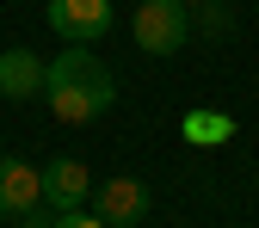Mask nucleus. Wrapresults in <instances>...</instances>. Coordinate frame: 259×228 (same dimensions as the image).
Returning a JSON list of instances; mask_svg holds the SVG:
<instances>
[{
	"instance_id": "nucleus-1",
	"label": "nucleus",
	"mask_w": 259,
	"mask_h": 228,
	"mask_svg": "<svg viewBox=\"0 0 259 228\" xmlns=\"http://www.w3.org/2000/svg\"><path fill=\"white\" fill-rule=\"evenodd\" d=\"M44 99L56 111V123H93V117H105L111 99H117V86L105 74V62L93 56L87 43H68L50 68H44Z\"/></svg>"
},
{
	"instance_id": "nucleus-2",
	"label": "nucleus",
	"mask_w": 259,
	"mask_h": 228,
	"mask_svg": "<svg viewBox=\"0 0 259 228\" xmlns=\"http://www.w3.org/2000/svg\"><path fill=\"white\" fill-rule=\"evenodd\" d=\"M130 37L142 56H179V43L191 37V7L179 0H142L130 13Z\"/></svg>"
},
{
	"instance_id": "nucleus-3",
	"label": "nucleus",
	"mask_w": 259,
	"mask_h": 228,
	"mask_svg": "<svg viewBox=\"0 0 259 228\" xmlns=\"http://www.w3.org/2000/svg\"><path fill=\"white\" fill-rule=\"evenodd\" d=\"M44 19H50V31L62 43H99L111 31V19H117V7L111 0H50Z\"/></svg>"
},
{
	"instance_id": "nucleus-4",
	"label": "nucleus",
	"mask_w": 259,
	"mask_h": 228,
	"mask_svg": "<svg viewBox=\"0 0 259 228\" xmlns=\"http://www.w3.org/2000/svg\"><path fill=\"white\" fill-rule=\"evenodd\" d=\"M93 216H99L105 228H136V222L148 216V185L130 179V173H117V179H105V185H93Z\"/></svg>"
},
{
	"instance_id": "nucleus-5",
	"label": "nucleus",
	"mask_w": 259,
	"mask_h": 228,
	"mask_svg": "<svg viewBox=\"0 0 259 228\" xmlns=\"http://www.w3.org/2000/svg\"><path fill=\"white\" fill-rule=\"evenodd\" d=\"M87 198H93V173H87V160L56 154L50 167H44V204H50V210H80Z\"/></svg>"
},
{
	"instance_id": "nucleus-6",
	"label": "nucleus",
	"mask_w": 259,
	"mask_h": 228,
	"mask_svg": "<svg viewBox=\"0 0 259 228\" xmlns=\"http://www.w3.org/2000/svg\"><path fill=\"white\" fill-rule=\"evenodd\" d=\"M37 204H44V173L31 167V160L7 154V160H0V210H7V216H31Z\"/></svg>"
},
{
	"instance_id": "nucleus-7",
	"label": "nucleus",
	"mask_w": 259,
	"mask_h": 228,
	"mask_svg": "<svg viewBox=\"0 0 259 228\" xmlns=\"http://www.w3.org/2000/svg\"><path fill=\"white\" fill-rule=\"evenodd\" d=\"M44 56L31 50H7L0 56V99H31V93H44Z\"/></svg>"
},
{
	"instance_id": "nucleus-8",
	"label": "nucleus",
	"mask_w": 259,
	"mask_h": 228,
	"mask_svg": "<svg viewBox=\"0 0 259 228\" xmlns=\"http://www.w3.org/2000/svg\"><path fill=\"white\" fill-rule=\"evenodd\" d=\"M185 136L198 142V148L229 142V136H235V117H222V111H191V117H185Z\"/></svg>"
},
{
	"instance_id": "nucleus-9",
	"label": "nucleus",
	"mask_w": 259,
	"mask_h": 228,
	"mask_svg": "<svg viewBox=\"0 0 259 228\" xmlns=\"http://www.w3.org/2000/svg\"><path fill=\"white\" fill-rule=\"evenodd\" d=\"M191 19H198L191 31H204V37H229V31H235V13L222 7V0H204V7H191Z\"/></svg>"
},
{
	"instance_id": "nucleus-10",
	"label": "nucleus",
	"mask_w": 259,
	"mask_h": 228,
	"mask_svg": "<svg viewBox=\"0 0 259 228\" xmlns=\"http://www.w3.org/2000/svg\"><path fill=\"white\" fill-rule=\"evenodd\" d=\"M50 228H105V222H99V216H80V210H62Z\"/></svg>"
},
{
	"instance_id": "nucleus-11",
	"label": "nucleus",
	"mask_w": 259,
	"mask_h": 228,
	"mask_svg": "<svg viewBox=\"0 0 259 228\" xmlns=\"http://www.w3.org/2000/svg\"><path fill=\"white\" fill-rule=\"evenodd\" d=\"M179 7H204V0H179Z\"/></svg>"
}]
</instances>
